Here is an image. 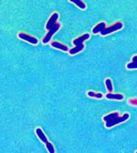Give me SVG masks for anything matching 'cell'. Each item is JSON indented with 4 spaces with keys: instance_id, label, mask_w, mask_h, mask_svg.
I'll return each instance as SVG.
<instances>
[{
    "instance_id": "3957f363",
    "label": "cell",
    "mask_w": 137,
    "mask_h": 153,
    "mask_svg": "<svg viewBox=\"0 0 137 153\" xmlns=\"http://www.w3.org/2000/svg\"><path fill=\"white\" fill-rule=\"evenodd\" d=\"M123 27V23L121 22H118L115 23L114 25H112L110 27H106L104 30L101 32V35L102 36H107L110 33H113L122 29Z\"/></svg>"
},
{
    "instance_id": "5b68a950",
    "label": "cell",
    "mask_w": 137,
    "mask_h": 153,
    "mask_svg": "<svg viewBox=\"0 0 137 153\" xmlns=\"http://www.w3.org/2000/svg\"><path fill=\"white\" fill-rule=\"evenodd\" d=\"M18 36L19 38L23 40H25L27 42H28L29 43L32 44V45H36V44H38L39 41L38 39L36 38L34 36H32L30 35H28L25 33H19Z\"/></svg>"
},
{
    "instance_id": "9a60e30c",
    "label": "cell",
    "mask_w": 137,
    "mask_h": 153,
    "mask_svg": "<svg viewBox=\"0 0 137 153\" xmlns=\"http://www.w3.org/2000/svg\"><path fill=\"white\" fill-rule=\"evenodd\" d=\"M127 68L128 69H137V61L131 62L127 65Z\"/></svg>"
},
{
    "instance_id": "8992f818",
    "label": "cell",
    "mask_w": 137,
    "mask_h": 153,
    "mask_svg": "<svg viewBox=\"0 0 137 153\" xmlns=\"http://www.w3.org/2000/svg\"><path fill=\"white\" fill-rule=\"evenodd\" d=\"M59 15L57 13H54L51 16V18L49 19L48 21L46 24V28L47 30H50L51 28L53 27L54 25L56 24V21L59 18Z\"/></svg>"
},
{
    "instance_id": "8fae6325",
    "label": "cell",
    "mask_w": 137,
    "mask_h": 153,
    "mask_svg": "<svg viewBox=\"0 0 137 153\" xmlns=\"http://www.w3.org/2000/svg\"><path fill=\"white\" fill-rule=\"evenodd\" d=\"M84 47H85V46H84V44L77 45V46H75L74 48L71 49L70 50H69L68 53L71 55H74V54H77L79 52L82 51L84 49Z\"/></svg>"
},
{
    "instance_id": "ba28073f",
    "label": "cell",
    "mask_w": 137,
    "mask_h": 153,
    "mask_svg": "<svg viewBox=\"0 0 137 153\" xmlns=\"http://www.w3.org/2000/svg\"><path fill=\"white\" fill-rule=\"evenodd\" d=\"M51 46L55 48L60 49L63 51H68V46L64 45L63 44H61L57 41H53L51 43Z\"/></svg>"
},
{
    "instance_id": "277c9868",
    "label": "cell",
    "mask_w": 137,
    "mask_h": 153,
    "mask_svg": "<svg viewBox=\"0 0 137 153\" xmlns=\"http://www.w3.org/2000/svg\"><path fill=\"white\" fill-rule=\"evenodd\" d=\"M61 24L59 23H57L54 25L53 27L51 28L49 32L46 34V36L43 38L42 42L43 44H47L48 43L49 41H51V39L55 33L59 31V29L61 27Z\"/></svg>"
},
{
    "instance_id": "2e32d148",
    "label": "cell",
    "mask_w": 137,
    "mask_h": 153,
    "mask_svg": "<svg viewBox=\"0 0 137 153\" xmlns=\"http://www.w3.org/2000/svg\"><path fill=\"white\" fill-rule=\"evenodd\" d=\"M128 102L130 105H137V99H130L128 100Z\"/></svg>"
},
{
    "instance_id": "7c38bea8",
    "label": "cell",
    "mask_w": 137,
    "mask_h": 153,
    "mask_svg": "<svg viewBox=\"0 0 137 153\" xmlns=\"http://www.w3.org/2000/svg\"><path fill=\"white\" fill-rule=\"evenodd\" d=\"M70 2L74 3V4H76L78 8L82 10H85L86 8V5L85 3L80 0H71L70 1Z\"/></svg>"
},
{
    "instance_id": "52a82bcc",
    "label": "cell",
    "mask_w": 137,
    "mask_h": 153,
    "mask_svg": "<svg viewBox=\"0 0 137 153\" xmlns=\"http://www.w3.org/2000/svg\"><path fill=\"white\" fill-rule=\"evenodd\" d=\"M89 38H90V34L89 33H85L83 35L80 36L78 38L74 39L72 41V43L75 46L81 45V44H83L84 41L88 40Z\"/></svg>"
},
{
    "instance_id": "30bf717a",
    "label": "cell",
    "mask_w": 137,
    "mask_h": 153,
    "mask_svg": "<svg viewBox=\"0 0 137 153\" xmlns=\"http://www.w3.org/2000/svg\"><path fill=\"white\" fill-rule=\"evenodd\" d=\"M106 24L104 22H101L97 24V25L92 29V32L93 34H98L101 33L102 31H103L106 28Z\"/></svg>"
},
{
    "instance_id": "6da1fadb",
    "label": "cell",
    "mask_w": 137,
    "mask_h": 153,
    "mask_svg": "<svg viewBox=\"0 0 137 153\" xmlns=\"http://www.w3.org/2000/svg\"><path fill=\"white\" fill-rule=\"evenodd\" d=\"M129 118V113L126 112L122 116H119V112L115 111L104 116L103 117V120L105 122L106 128H109L122 123L125 122Z\"/></svg>"
},
{
    "instance_id": "ac0fdd59",
    "label": "cell",
    "mask_w": 137,
    "mask_h": 153,
    "mask_svg": "<svg viewBox=\"0 0 137 153\" xmlns=\"http://www.w3.org/2000/svg\"><path fill=\"white\" fill-rule=\"evenodd\" d=\"M136 153H137V151L136 152Z\"/></svg>"
},
{
    "instance_id": "4fadbf2b",
    "label": "cell",
    "mask_w": 137,
    "mask_h": 153,
    "mask_svg": "<svg viewBox=\"0 0 137 153\" xmlns=\"http://www.w3.org/2000/svg\"><path fill=\"white\" fill-rule=\"evenodd\" d=\"M87 94L89 96V97H94L98 99H101L103 97V94L101 93H95V92L89 91L87 93Z\"/></svg>"
},
{
    "instance_id": "e0dca14e",
    "label": "cell",
    "mask_w": 137,
    "mask_h": 153,
    "mask_svg": "<svg viewBox=\"0 0 137 153\" xmlns=\"http://www.w3.org/2000/svg\"><path fill=\"white\" fill-rule=\"evenodd\" d=\"M132 62L137 61V55L133 56V57H132Z\"/></svg>"
},
{
    "instance_id": "7a4b0ae2",
    "label": "cell",
    "mask_w": 137,
    "mask_h": 153,
    "mask_svg": "<svg viewBox=\"0 0 137 153\" xmlns=\"http://www.w3.org/2000/svg\"><path fill=\"white\" fill-rule=\"evenodd\" d=\"M36 133L39 139L42 142L46 144V147L49 153H55V148L51 143L49 142L45 134L43 133V131L40 128H37L36 130Z\"/></svg>"
},
{
    "instance_id": "9c48e42d",
    "label": "cell",
    "mask_w": 137,
    "mask_h": 153,
    "mask_svg": "<svg viewBox=\"0 0 137 153\" xmlns=\"http://www.w3.org/2000/svg\"><path fill=\"white\" fill-rule=\"evenodd\" d=\"M106 97L107 99L115 100L118 101H122L124 99V95L122 94H114L112 93H109L106 95Z\"/></svg>"
},
{
    "instance_id": "5bb4252c",
    "label": "cell",
    "mask_w": 137,
    "mask_h": 153,
    "mask_svg": "<svg viewBox=\"0 0 137 153\" xmlns=\"http://www.w3.org/2000/svg\"><path fill=\"white\" fill-rule=\"evenodd\" d=\"M105 84L107 90L109 93H112L113 91V86L112 83V80L109 78H107L105 80Z\"/></svg>"
}]
</instances>
